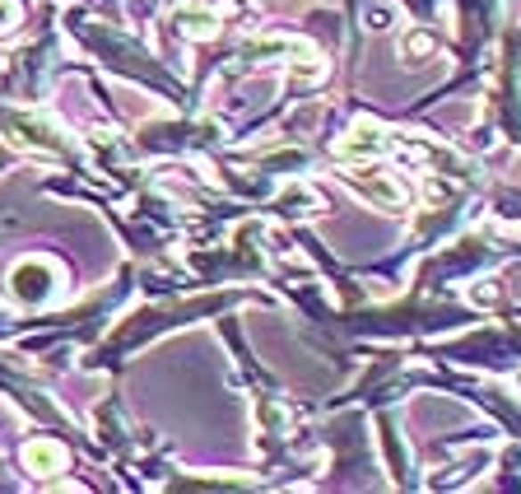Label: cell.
Returning a JSON list of instances; mask_svg holds the SVG:
<instances>
[{
    "label": "cell",
    "mask_w": 521,
    "mask_h": 494,
    "mask_svg": "<svg viewBox=\"0 0 521 494\" xmlns=\"http://www.w3.org/2000/svg\"><path fill=\"white\" fill-rule=\"evenodd\" d=\"M10 284H14V299L19 303H43L52 294V266L47 261H24L10 276Z\"/></svg>",
    "instance_id": "cell-1"
},
{
    "label": "cell",
    "mask_w": 521,
    "mask_h": 494,
    "mask_svg": "<svg viewBox=\"0 0 521 494\" xmlns=\"http://www.w3.org/2000/svg\"><path fill=\"white\" fill-rule=\"evenodd\" d=\"M382 150H387V136L378 127H354L349 140L340 145L345 159H372V154H382Z\"/></svg>",
    "instance_id": "cell-2"
},
{
    "label": "cell",
    "mask_w": 521,
    "mask_h": 494,
    "mask_svg": "<svg viewBox=\"0 0 521 494\" xmlns=\"http://www.w3.org/2000/svg\"><path fill=\"white\" fill-rule=\"evenodd\" d=\"M24 462L37 471V476H56V471L66 466V448H61V443H47V439H43V443H28V448H24Z\"/></svg>",
    "instance_id": "cell-3"
},
{
    "label": "cell",
    "mask_w": 521,
    "mask_h": 494,
    "mask_svg": "<svg viewBox=\"0 0 521 494\" xmlns=\"http://www.w3.org/2000/svg\"><path fill=\"white\" fill-rule=\"evenodd\" d=\"M354 182H359V192H363V196L382 201V205H401V201H405V192L395 187V182H391L387 173H372V177H359V173H354Z\"/></svg>",
    "instance_id": "cell-4"
},
{
    "label": "cell",
    "mask_w": 521,
    "mask_h": 494,
    "mask_svg": "<svg viewBox=\"0 0 521 494\" xmlns=\"http://www.w3.org/2000/svg\"><path fill=\"white\" fill-rule=\"evenodd\" d=\"M182 29L191 33V37H210L215 33V14L210 10H186L182 14Z\"/></svg>",
    "instance_id": "cell-5"
},
{
    "label": "cell",
    "mask_w": 521,
    "mask_h": 494,
    "mask_svg": "<svg viewBox=\"0 0 521 494\" xmlns=\"http://www.w3.org/2000/svg\"><path fill=\"white\" fill-rule=\"evenodd\" d=\"M405 56H414V61L433 56V37H428V33H414V37H405Z\"/></svg>",
    "instance_id": "cell-6"
},
{
    "label": "cell",
    "mask_w": 521,
    "mask_h": 494,
    "mask_svg": "<svg viewBox=\"0 0 521 494\" xmlns=\"http://www.w3.org/2000/svg\"><path fill=\"white\" fill-rule=\"evenodd\" d=\"M14 24V5H10V0H0V29H10Z\"/></svg>",
    "instance_id": "cell-7"
}]
</instances>
